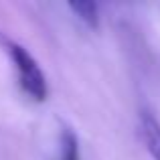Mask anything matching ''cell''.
<instances>
[{
    "mask_svg": "<svg viewBox=\"0 0 160 160\" xmlns=\"http://www.w3.org/2000/svg\"><path fill=\"white\" fill-rule=\"evenodd\" d=\"M0 45L6 49L8 57H10L12 65H14L16 77H18V85L22 87V91L28 98H32L35 102H45V99H47V93H49V87H47L45 73L41 71L37 59L32 57L22 45L6 39L2 32H0Z\"/></svg>",
    "mask_w": 160,
    "mask_h": 160,
    "instance_id": "obj_1",
    "label": "cell"
},
{
    "mask_svg": "<svg viewBox=\"0 0 160 160\" xmlns=\"http://www.w3.org/2000/svg\"><path fill=\"white\" fill-rule=\"evenodd\" d=\"M140 136L152 160H160V122L150 109L140 112Z\"/></svg>",
    "mask_w": 160,
    "mask_h": 160,
    "instance_id": "obj_2",
    "label": "cell"
},
{
    "mask_svg": "<svg viewBox=\"0 0 160 160\" xmlns=\"http://www.w3.org/2000/svg\"><path fill=\"white\" fill-rule=\"evenodd\" d=\"M69 10L81 20L83 24H87L89 28H98L99 27V6L91 0H71Z\"/></svg>",
    "mask_w": 160,
    "mask_h": 160,
    "instance_id": "obj_3",
    "label": "cell"
},
{
    "mask_svg": "<svg viewBox=\"0 0 160 160\" xmlns=\"http://www.w3.org/2000/svg\"><path fill=\"white\" fill-rule=\"evenodd\" d=\"M61 160H81L79 154V140L73 130L65 128L61 132Z\"/></svg>",
    "mask_w": 160,
    "mask_h": 160,
    "instance_id": "obj_4",
    "label": "cell"
}]
</instances>
